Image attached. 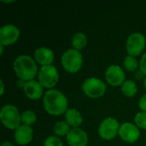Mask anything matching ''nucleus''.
I'll use <instances>...</instances> for the list:
<instances>
[{
    "label": "nucleus",
    "instance_id": "obj_1",
    "mask_svg": "<svg viewBox=\"0 0 146 146\" xmlns=\"http://www.w3.org/2000/svg\"><path fill=\"white\" fill-rule=\"evenodd\" d=\"M44 110L53 115H60L68 110V99L57 90H49L44 96Z\"/></svg>",
    "mask_w": 146,
    "mask_h": 146
},
{
    "label": "nucleus",
    "instance_id": "obj_2",
    "mask_svg": "<svg viewBox=\"0 0 146 146\" xmlns=\"http://www.w3.org/2000/svg\"><path fill=\"white\" fill-rule=\"evenodd\" d=\"M14 69L21 80H33L38 72V67L34 60L27 55L18 56L14 62Z\"/></svg>",
    "mask_w": 146,
    "mask_h": 146
},
{
    "label": "nucleus",
    "instance_id": "obj_3",
    "mask_svg": "<svg viewBox=\"0 0 146 146\" xmlns=\"http://www.w3.org/2000/svg\"><path fill=\"white\" fill-rule=\"evenodd\" d=\"M83 63V58L80 52L75 49L66 50L62 56V64L64 69L69 73L78 72Z\"/></svg>",
    "mask_w": 146,
    "mask_h": 146
},
{
    "label": "nucleus",
    "instance_id": "obj_4",
    "mask_svg": "<svg viewBox=\"0 0 146 146\" xmlns=\"http://www.w3.org/2000/svg\"><path fill=\"white\" fill-rule=\"evenodd\" d=\"M1 121L9 129H16L21 126V116L16 107L14 105H5L0 113Z\"/></svg>",
    "mask_w": 146,
    "mask_h": 146
},
{
    "label": "nucleus",
    "instance_id": "obj_5",
    "mask_svg": "<svg viewBox=\"0 0 146 146\" xmlns=\"http://www.w3.org/2000/svg\"><path fill=\"white\" fill-rule=\"evenodd\" d=\"M59 79L56 68L53 65L43 66L38 72V80L42 86L45 88L54 87Z\"/></svg>",
    "mask_w": 146,
    "mask_h": 146
},
{
    "label": "nucleus",
    "instance_id": "obj_6",
    "mask_svg": "<svg viewBox=\"0 0 146 146\" xmlns=\"http://www.w3.org/2000/svg\"><path fill=\"white\" fill-rule=\"evenodd\" d=\"M82 89L86 96L92 98L102 97L106 91L105 84L99 79L90 78L85 80L82 85Z\"/></svg>",
    "mask_w": 146,
    "mask_h": 146
},
{
    "label": "nucleus",
    "instance_id": "obj_7",
    "mask_svg": "<svg viewBox=\"0 0 146 146\" xmlns=\"http://www.w3.org/2000/svg\"><path fill=\"white\" fill-rule=\"evenodd\" d=\"M145 47V38L140 33L131 34L127 41V50L129 56H137L140 55Z\"/></svg>",
    "mask_w": 146,
    "mask_h": 146
},
{
    "label": "nucleus",
    "instance_id": "obj_8",
    "mask_svg": "<svg viewBox=\"0 0 146 146\" xmlns=\"http://www.w3.org/2000/svg\"><path fill=\"white\" fill-rule=\"evenodd\" d=\"M119 123L115 118H106L104 120L98 128V133L101 138L106 140L113 139L119 133Z\"/></svg>",
    "mask_w": 146,
    "mask_h": 146
},
{
    "label": "nucleus",
    "instance_id": "obj_9",
    "mask_svg": "<svg viewBox=\"0 0 146 146\" xmlns=\"http://www.w3.org/2000/svg\"><path fill=\"white\" fill-rule=\"evenodd\" d=\"M20 36V30L14 25H5L0 29V44L10 45L15 43Z\"/></svg>",
    "mask_w": 146,
    "mask_h": 146
},
{
    "label": "nucleus",
    "instance_id": "obj_10",
    "mask_svg": "<svg viewBox=\"0 0 146 146\" xmlns=\"http://www.w3.org/2000/svg\"><path fill=\"white\" fill-rule=\"evenodd\" d=\"M119 135L120 137L127 143H134L137 141L140 136V132L138 127L129 122L123 123L119 129Z\"/></svg>",
    "mask_w": 146,
    "mask_h": 146
},
{
    "label": "nucleus",
    "instance_id": "obj_11",
    "mask_svg": "<svg viewBox=\"0 0 146 146\" xmlns=\"http://www.w3.org/2000/svg\"><path fill=\"white\" fill-rule=\"evenodd\" d=\"M105 77L107 81L114 86L123 85L125 82V74L122 68L117 65L109 67L105 72Z\"/></svg>",
    "mask_w": 146,
    "mask_h": 146
},
{
    "label": "nucleus",
    "instance_id": "obj_12",
    "mask_svg": "<svg viewBox=\"0 0 146 146\" xmlns=\"http://www.w3.org/2000/svg\"><path fill=\"white\" fill-rule=\"evenodd\" d=\"M67 141L70 146H86L88 143V136L82 129L74 128L68 133Z\"/></svg>",
    "mask_w": 146,
    "mask_h": 146
},
{
    "label": "nucleus",
    "instance_id": "obj_13",
    "mask_svg": "<svg viewBox=\"0 0 146 146\" xmlns=\"http://www.w3.org/2000/svg\"><path fill=\"white\" fill-rule=\"evenodd\" d=\"M33 139V128L27 125L20 126L15 129V139L18 145H26L31 142Z\"/></svg>",
    "mask_w": 146,
    "mask_h": 146
},
{
    "label": "nucleus",
    "instance_id": "obj_14",
    "mask_svg": "<svg viewBox=\"0 0 146 146\" xmlns=\"http://www.w3.org/2000/svg\"><path fill=\"white\" fill-rule=\"evenodd\" d=\"M34 57L36 62L43 66L51 65L54 61V52L48 48L40 47L35 50Z\"/></svg>",
    "mask_w": 146,
    "mask_h": 146
},
{
    "label": "nucleus",
    "instance_id": "obj_15",
    "mask_svg": "<svg viewBox=\"0 0 146 146\" xmlns=\"http://www.w3.org/2000/svg\"><path fill=\"white\" fill-rule=\"evenodd\" d=\"M24 92L28 98L36 100L41 98L43 94V88L39 82H37L33 80L26 82L24 86Z\"/></svg>",
    "mask_w": 146,
    "mask_h": 146
},
{
    "label": "nucleus",
    "instance_id": "obj_16",
    "mask_svg": "<svg viewBox=\"0 0 146 146\" xmlns=\"http://www.w3.org/2000/svg\"><path fill=\"white\" fill-rule=\"evenodd\" d=\"M65 118L68 125L74 128H78V127L82 123V116L80 113L75 109H68L66 111Z\"/></svg>",
    "mask_w": 146,
    "mask_h": 146
},
{
    "label": "nucleus",
    "instance_id": "obj_17",
    "mask_svg": "<svg viewBox=\"0 0 146 146\" xmlns=\"http://www.w3.org/2000/svg\"><path fill=\"white\" fill-rule=\"evenodd\" d=\"M121 92L125 96L128 98H132L137 93L138 88L136 84L133 80H127L123 83L121 86Z\"/></svg>",
    "mask_w": 146,
    "mask_h": 146
},
{
    "label": "nucleus",
    "instance_id": "obj_18",
    "mask_svg": "<svg viewBox=\"0 0 146 146\" xmlns=\"http://www.w3.org/2000/svg\"><path fill=\"white\" fill-rule=\"evenodd\" d=\"M87 44V38L86 36L82 33H77L72 40V44L74 46V48L77 50H82Z\"/></svg>",
    "mask_w": 146,
    "mask_h": 146
},
{
    "label": "nucleus",
    "instance_id": "obj_19",
    "mask_svg": "<svg viewBox=\"0 0 146 146\" xmlns=\"http://www.w3.org/2000/svg\"><path fill=\"white\" fill-rule=\"evenodd\" d=\"M69 131V126L65 121H58L54 127V133L58 136L68 135Z\"/></svg>",
    "mask_w": 146,
    "mask_h": 146
},
{
    "label": "nucleus",
    "instance_id": "obj_20",
    "mask_svg": "<svg viewBox=\"0 0 146 146\" xmlns=\"http://www.w3.org/2000/svg\"><path fill=\"white\" fill-rule=\"evenodd\" d=\"M36 115L33 111L32 110H26L22 113L21 115V121L24 123V125L29 126L33 125L36 121Z\"/></svg>",
    "mask_w": 146,
    "mask_h": 146
},
{
    "label": "nucleus",
    "instance_id": "obj_21",
    "mask_svg": "<svg viewBox=\"0 0 146 146\" xmlns=\"http://www.w3.org/2000/svg\"><path fill=\"white\" fill-rule=\"evenodd\" d=\"M124 66H125V68H127V70L133 72V71H134V70L137 68V67H138V61H137V59H136L134 56H127L125 58Z\"/></svg>",
    "mask_w": 146,
    "mask_h": 146
},
{
    "label": "nucleus",
    "instance_id": "obj_22",
    "mask_svg": "<svg viewBox=\"0 0 146 146\" xmlns=\"http://www.w3.org/2000/svg\"><path fill=\"white\" fill-rule=\"evenodd\" d=\"M136 125L143 129H146V112H139L134 118Z\"/></svg>",
    "mask_w": 146,
    "mask_h": 146
},
{
    "label": "nucleus",
    "instance_id": "obj_23",
    "mask_svg": "<svg viewBox=\"0 0 146 146\" xmlns=\"http://www.w3.org/2000/svg\"><path fill=\"white\" fill-rule=\"evenodd\" d=\"M44 146H62V143L59 138L55 136H50L45 139Z\"/></svg>",
    "mask_w": 146,
    "mask_h": 146
},
{
    "label": "nucleus",
    "instance_id": "obj_24",
    "mask_svg": "<svg viewBox=\"0 0 146 146\" xmlns=\"http://www.w3.org/2000/svg\"><path fill=\"white\" fill-rule=\"evenodd\" d=\"M140 69L141 71L146 74V53H145L140 60Z\"/></svg>",
    "mask_w": 146,
    "mask_h": 146
},
{
    "label": "nucleus",
    "instance_id": "obj_25",
    "mask_svg": "<svg viewBox=\"0 0 146 146\" xmlns=\"http://www.w3.org/2000/svg\"><path fill=\"white\" fill-rule=\"evenodd\" d=\"M139 108L144 111L146 112V95L143 96L140 100H139Z\"/></svg>",
    "mask_w": 146,
    "mask_h": 146
},
{
    "label": "nucleus",
    "instance_id": "obj_26",
    "mask_svg": "<svg viewBox=\"0 0 146 146\" xmlns=\"http://www.w3.org/2000/svg\"><path fill=\"white\" fill-rule=\"evenodd\" d=\"M1 146H13V145L10 142H9V141H4V142L2 143Z\"/></svg>",
    "mask_w": 146,
    "mask_h": 146
},
{
    "label": "nucleus",
    "instance_id": "obj_27",
    "mask_svg": "<svg viewBox=\"0 0 146 146\" xmlns=\"http://www.w3.org/2000/svg\"><path fill=\"white\" fill-rule=\"evenodd\" d=\"M1 82V94H3V90H4V86H3V80H1L0 81Z\"/></svg>",
    "mask_w": 146,
    "mask_h": 146
},
{
    "label": "nucleus",
    "instance_id": "obj_28",
    "mask_svg": "<svg viewBox=\"0 0 146 146\" xmlns=\"http://www.w3.org/2000/svg\"><path fill=\"white\" fill-rule=\"evenodd\" d=\"M145 89H146V78H145Z\"/></svg>",
    "mask_w": 146,
    "mask_h": 146
}]
</instances>
